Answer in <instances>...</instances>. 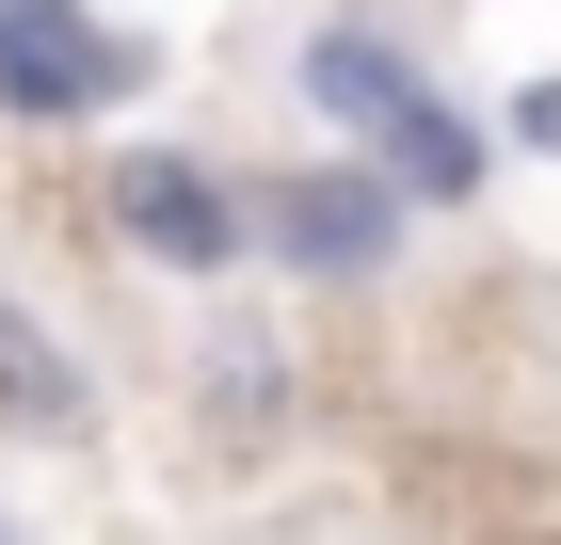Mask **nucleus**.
I'll return each instance as SVG.
<instances>
[{
    "label": "nucleus",
    "mask_w": 561,
    "mask_h": 545,
    "mask_svg": "<svg viewBox=\"0 0 561 545\" xmlns=\"http://www.w3.org/2000/svg\"><path fill=\"white\" fill-rule=\"evenodd\" d=\"M305 96H321V113H353V128H369V145H386L401 177H417V193H466V177H481V145H466L449 113H433V96L401 81V65H386L369 33H321V48H305Z\"/></svg>",
    "instance_id": "obj_1"
},
{
    "label": "nucleus",
    "mask_w": 561,
    "mask_h": 545,
    "mask_svg": "<svg viewBox=\"0 0 561 545\" xmlns=\"http://www.w3.org/2000/svg\"><path fill=\"white\" fill-rule=\"evenodd\" d=\"M113 81H129L113 33H81L65 0H0V96H48L65 113V96H113Z\"/></svg>",
    "instance_id": "obj_2"
},
{
    "label": "nucleus",
    "mask_w": 561,
    "mask_h": 545,
    "mask_svg": "<svg viewBox=\"0 0 561 545\" xmlns=\"http://www.w3.org/2000/svg\"><path fill=\"white\" fill-rule=\"evenodd\" d=\"M113 225H129L145 257H193V273H209V257L241 241V209H225V193H209L193 161H129V177H113Z\"/></svg>",
    "instance_id": "obj_3"
},
{
    "label": "nucleus",
    "mask_w": 561,
    "mask_h": 545,
    "mask_svg": "<svg viewBox=\"0 0 561 545\" xmlns=\"http://www.w3.org/2000/svg\"><path fill=\"white\" fill-rule=\"evenodd\" d=\"M96 418V385H81V353L33 321V305L0 289V433H81Z\"/></svg>",
    "instance_id": "obj_4"
},
{
    "label": "nucleus",
    "mask_w": 561,
    "mask_h": 545,
    "mask_svg": "<svg viewBox=\"0 0 561 545\" xmlns=\"http://www.w3.org/2000/svg\"><path fill=\"white\" fill-rule=\"evenodd\" d=\"M273 241L321 257V273H369V257H386V193H369V177H289V193H273Z\"/></svg>",
    "instance_id": "obj_5"
}]
</instances>
